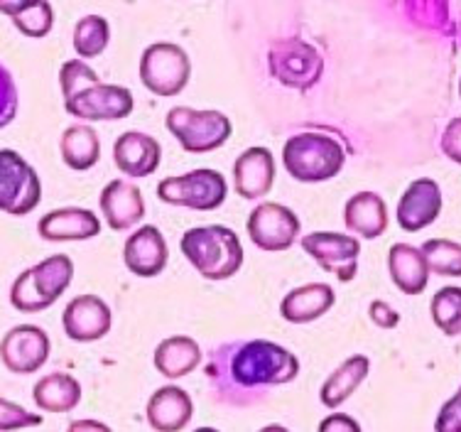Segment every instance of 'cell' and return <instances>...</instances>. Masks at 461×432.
<instances>
[{
    "label": "cell",
    "mask_w": 461,
    "mask_h": 432,
    "mask_svg": "<svg viewBox=\"0 0 461 432\" xmlns=\"http://www.w3.org/2000/svg\"><path fill=\"white\" fill-rule=\"evenodd\" d=\"M194 415V403L189 393L177 386H162L148 400V423L158 432H179Z\"/></svg>",
    "instance_id": "obj_20"
},
{
    "label": "cell",
    "mask_w": 461,
    "mask_h": 432,
    "mask_svg": "<svg viewBox=\"0 0 461 432\" xmlns=\"http://www.w3.org/2000/svg\"><path fill=\"white\" fill-rule=\"evenodd\" d=\"M250 241L263 251L280 253L293 246L300 236V219L285 204L266 202L256 207L246 224Z\"/></svg>",
    "instance_id": "obj_10"
},
{
    "label": "cell",
    "mask_w": 461,
    "mask_h": 432,
    "mask_svg": "<svg viewBox=\"0 0 461 432\" xmlns=\"http://www.w3.org/2000/svg\"><path fill=\"white\" fill-rule=\"evenodd\" d=\"M344 221L348 231L373 241L388 229V207L375 192H358L346 202Z\"/></svg>",
    "instance_id": "obj_23"
},
{
    "label": "cell",
    "mask_w": 461,
    "mask_h": 432,
    "mask_svg": "<svg viewBox=\"0 0 461 432\" xmlns=\"http://www.w3.org/2000/svg\"><path fill=\"white\" fill-rule=\"evenodd\" d=\"M30 271H32V278H35V285L42 292V298L50 305H54V302L62 298L67 288L71 285V278H74V263L64 253L45 258V261L32 265Z\"/></svg>",
    "instance_id": "obj_28"
},
{
    "label": "cell",
    "mask_w": 461,
    "mask_h": 432,
    "mask_svg": "<svg viewBox=\"0 0 461 432\" xmlns=\"http://www.w3.org/2000/svg\"><path fill=\"white\" fill-rule=\"evenodd\" d=\"M230 373L243 389L280 386V383H290L297 379L300 362L293 352H287L283 346L266 342V339H256L236 352Z\"/></svg>",
    "instance_id": "obj_2"
},
{
    "label": "cell",
    "mask_w": 461,
    "mask_h": 432,
    "mask_svg": "<svg viewBox=\"0 0 461 432\" xmlns=\"http://www.w3.org/2000/svg\"><path fill=\"white\" fill-rule=\"evenodd\" d=\"M165 125L177 138L179 145L194 155L219 151L233 133L230 118H226L221 111H196L186 106L172 108L165 118Z\"/></svg>",
    "instance_id": "obj_4"
},
{
    "label": "cell",
    "mask_w": 461,
    "mask_h": 432,
    "mask_svg": "<svg viewBox=\"0 0 461 432\" xmlns=\"http://www.w3.org/2000/svg\"><path fill=\"white\" fill-rule=\"evenodd\" d=\"M108 40H111V25L106 18L101 15H84V18L74 25V52L79 54L81 60H94L98 54L106 52Z\"/></svg>",
    "instance_id": "obj_29"
},
{
    "label": "cell",
    "mask_w": 461,
    "mask_h": 432,
    "mask_svg": "<svg viewBox=\"0 0 461 432\" xmlns=\"http://www.w3.org/2000/svg\"><path fill=\"white\" fill-rule=\"evenodd\" d=\"M459 335H461V326H459Z\"/></svg>",
    "instance_id": "obj_44"
},
{
    "label": "cell",
    "mask_w": 461,
    "mask_h": 432,
    "mask_svg": "<svg viewBox=\"0 0 461 432\" xmlns=\"http://www.w3.org/2000/svg\"><path fill=\"white\" fill-rule=\"evenodd\" d=\"M276 185V160L267 148H249L233 162V189L243 199H260Z\"/></svg>",
    "instance_id": "obj_16"
},
{
    "label": "cell",
    "mask_w": 461,
    "mask_h": 432,
    "mask_svg": "<svg viewBox=\"0 0 461 432\" xmlns=\"http://www.w3.org/2000/svg\"><path fill=\"white\" fill-rule=\"evenodd\" d=\"M283 162L297 182H327L344 170L346 152L334 138L320 133H300L285 142Z\"/></svg>",
    "instance_id": "obj_3"
},
{
    "label": "cell",
    "mask_w": 461,
    "mask_h": 432,
    "mask_svg": "<svg viewBox=\"0 0 461 432\" xmlns=\"http://www.w3.org/2000/svg\"><path fill=\"white\" fill-rule=\"evenodd\" d=\"M189 77H192V60L179 44L155 42L142 52L140 81L155 97H177L189 84Z\"/></svg>",
    "instance_id": "obj_5"
},
{
    "label": "cell",
    "mask_w": 461,
    "mask_h": 432,
    "mask_svg": "<svg viewBox=\"0 0 461 432\" xmlns=\"http://www.w3.org/2000/svg\"><path fill=\"white\" fill-rule=\"evenodd\" d=\"M42 199V185L35 168L20 152L0 151V212L27 216Z\"/></svg>",
    "instance_id": "obj_7"
},
{
    "label": "cell",
    "mask_w": 461,
    "mask_h": 432,
    "mask_svg": "<svg viewBox=\"0 0 461 432\" xmlns=\"http://www.w3.org/2000/svg\"><path fill=\"white\" fill-rule=\"evenodd\" d=\"M429 271L444 278H461V244L447 238H429L422 244Z\"/></svg>",
    "instance_id": "obj_30"
},
{
    "label": "cell",
    "mask_w": 461,
    "mask_h": 432,
    "mask_svg": "<svg viewBox=\"0 0 461 432\" xmlns=\"http://www.w3.org/2000/svg\"><path fill=\"white\" fill-rule=\"evenodd\" d=\"M101 212L106 216V224L113 231L133 229L145 216V202L142 192L128 179H113L101 192Z\"/></svg>",
    "instance_id": "obj_19"
},
{
    "label": "cell",
    "mask_w": 461,
    "mask_h": 432,
    "mask_svg": "<svg viewBox=\"0 0 461 432\" xmlns=\"http://www.w3.org/2000/svg\"><path fill=\"white\" fill-rule=\"evenodd\" d=\"M94 84H98V74L84 60H69V62L62 64L59 87H62L64 98H71L74 94H79V91L94 87Z\"/></svg>",
    "instance_id": "obj_34"
},
{
    "label": "cell",
    "mask_w": 461,
    "mask_h": 432,
    "mask_svg": "<svg viewBox=\"0 0 461 432\" xmlns=\"http://www.w3.org/2000/svg\"><path fill=\"white\" fill-rule=\"evenodd\" d=\"M62 325L67 336L74 342H98L111 332L113 312L98 295H79L64 308Z\"/></svg>",
    "instance_id": "obj_13"
},
{
    "label": "cell",
    "mask_w": 461,
    "mask_h": 432,
    "mask_svg": "<svg viewBox=\"0 0 461 432\" xmlns=\"http://www.w3.org/2000/svg\"><path fill=\"white\" fill-rule=\"evenodd\" d=\"M169 248L158 226H140L123 246L125 268L138 278H155L165 271Z\"/></svg>",
    "instance_id": "obj_15"
},
{
    "label": "cell",
    "mask_w": 461,
    "mask_h": 432,
    "mask_svg": "<svg viewBox=\"0 0 461 432\" xmlns=\"http://www.w3.org/2000/svg\"><path fill=\"white\" fill-rule=\"evenodd\" d=\"M182 253L196 273L206 280H226L239 273L243 265V246L236 231L226 226H196L185 231Z\"/></svg>",
    "instance_id": "obj_1"
},
{
    "label": "cell",
    "mask_w": 461,
    "mask_h": 432,
    "mask_svg": "<svg viewBox=\"0 0 461 432\" xmlns=\"http://www.w3.org/2000/svg\"><path fill=\"white\" fill-rule=\"evenodd\" d=\"M302 248L327 273L337 275L341 282H348L356 278L358 256H361L358 238L344 236V234H337V231H314V234L302 236Z\"/></svg>",
    "instance_id": "obj_12"
},
{
    "label": "cell",
    "mask_w": 461,
    "mask_h": 432,
    "mask_svg": "<svg viewBox=\"0 0 461 432\" xmlns=\"http://www.w3.org/2000/svg\"><path fill=\"white\" fill-rule=\"evenodd\" d=\"M81 427H98V430H108L106 425L91 423V420H84V423H71V425H69V430H81Z\"/></svg>",
    "instance_id": "obj_42"
},
{
    "label": "cell",
    "mask_w": 461,
    "mask_h": 432,
    "mask_svg": "<svg viewBox=\"0 0 461 432\" xmlns=\"http://www.w3.org/2000/svg\"><path fill=\"white\" fill-rule=\"evenodd\" d=\"M50 336L42 326L18 325L5 332L0 339V362L5 363L10 373L27 376L35 373L50 359Z\"/></svg>",
    "instance_id": "obj_11"
},
{
    "label": "cell",
    "mask_w": 461,
    "mask_h": 432,
    "mask_svg": "<svg viewBox=\"0 0 461 432\" xmlns=\"http://www.w3.org/2000/svg\"><path fill=\"white\" fill-rule=\"evenodd\" d=\"M18 115V87L3 64H0V128L13 124V118Z\"/></svg>",
    "instance_id": "obj_36"
},
{
    "label": "cell",
    "mask_w": 461,
    "mask_h": 432,
    "mask_svg": "<svg viewBox=\"0 0 461 432\" xmlns=\"http://www.w3.org/2000/svg\"><path fill=\"white\" fill-rule=\"evenodd\" d=\"M155 369L160 371L165 379H182L186 373L199 366L202 362V349L192 336H169L162 339L155 349Z\"/></svg>",
    "instance_id": "obj_24"
},
{
    "label": "cell",
    "mask_w": 461,
    "mask_h": 432,
    "mask_svg": "<svg viewBox=\"0 0 461 432\" xmlns=\"http://www.w3.org/2000/svg\"><path fill=\"white\" fill-rule=\"evenodd\" d=\"M13 25L18 27L20 32L32 40H42L52 32L54 27V8L50 0H37L30 8L20 10L18 15H13Z\"/></svg>",
    "instance_id": "obj_32"
},
{
    "label": "cell",
    "mask_w": 461,
    "mask_h": 432,
    "mask_svg": "<svg viewBox=\"0 0 461 432\" xmlns=\"http://www.w3.org/2000/svg\"><path fill=\"white\" fill-rule=\"evenodd\" d=\"M321 432H358L361 430V425L356 423V420H351L348 415H341V413H334L329 415L327 420H321L320 425Z\"/></svg>",
    "instance_id": "obj_40"
},
{
    "label": "cell",
    "mask_w": 461,
    "mask_h": 432,
    "mask_svg": "<svg viewBox=\"0 0 461 432\" xmlns=\"http://www.w3.org/2000/svg\"><path fill=\"white\" fill-rule=\"evenodd\" d=\"M432 319L447 336H459L461 326V288H442L432 298Z\"/></svg>",
    "instance_id": "obj_31"
},
{
    "label": "cell",
    "mask_w": 461,
    "mask_h": 432,
    "mask_svg": "<svg viewBox=\"0 0 461 432\" xmlns=\"http://www.w3.org/2000/svg\"><path fill=\"white\" fill-rule=\"evenodd\" d=\"M67 114L84 121H121L125 115L133 114L135 101L133 94L125 87L104 84L98 81L94 87L84 88L71 98H64Z\"/></svg>",
    "instance_id": "obj_9"
},
{
    "label": "cell",
    "mask_w": 461,
    "mask_h": 432,
    "mask_svg": "<svg viewBox=\"0 0 461 432\" xmlns=\"http://www.w3.org/2000/svg\"><path fill=\"white\" fill-rule=\"evenodd\" d=\"M42 425V415L27 413L25 408L0 398V430H20V427H35Z\"/></svg>",
    "instance_id": "obj_35"
},
{
    "label": "cell",
    "mask_w": 461,
    "mask_h": 432,
    "mask_svg": "<svg viewBox=\"0 0 461 432\" xmlns=\"http://www.w3.org/2000/svg\"><path fill=\"white\" fill-rule=\"evenodd\" d=\"M368 371H371V362H368V356L364 354H356L351 359H346L341 366H339L327 381H324V386H321V403L327 408H339L341 403H346L348 398L354 396L356 389L361 386L368 376Z\"/></svg>",
    "instance_id": "obj_26"
},
{
    "label": "cell",
    "mask_w": 461,
    "mask_h": 432,
    "mask_svg": "<svg viewBox=\"0 0 461 432\" xmlns=\"http://www.w3.org/2000/svg\"><path fill=\"white\" fill-rule=\"evenodd\" d=\"M442 212V189L435 179H415L402 192L398 202V224L400 229L408 234L427 229L429 224H435L437 216Z\"/></svg>",
    "instance_id": "obj_14"
},
{
    "label": "cell",
    "mask_w": 461,
    "mask_h": 432,
    "mask_svg": "<svg viewBox=\"0 0 461 432\" xmlns=\"http://www.w3.org/2000/svg\"><path fill=\"white\" fill-rule=\"evenodd\" d=\"M37 234L45 241H89V238L101 234V221L89 209L81 207H62L47 212L40 224H37Z\"/></svg>",
    "instance_id": "obj_18"
},
{
    "label": "cell",
    "mask_w": 461,
    "mask_h": 432,
    "mask_svg": "<svg viewBox=\"0 0 461 432\" xmlns=\"http://www.w3.org/2000/svg\"><path fill=\"white\" fill-rule=\"evenodd\" d=\"M437 432H456L461 430V389L454 398H449L442 406L435 423Z\"/></svg>",
    "instance_id": "obj_37"
},
{
    "label": "cell",
    "mask_w": 461,
    "mask_h": 432,
    "mask_svg": "<svg viewBox=\"0 0 461 432\" xmlns=\"http://www.w3.org/2000/svg\"><path fill=\"white\" fill-rule=\"evenodd\" d=\"M334 302H337V295L327 282H310L285 295L280 302V315L293 325H307L327 315L329 309L334 308Z\"/></svg>",
    "instance_id": "obj_21"
},
{
    "label": "cell",
    "mask_w": 461,
    "mask_h": 432,
    "mask_svg": "<svg viewBox=\"0 0 461 432\" xmlns=\"http://www.w3.org/2000/svg\"><path fill=\"white\" fill-rule=\"evenodd\" d=\"M442 152L447 158L461 165V115L452 118L442 133Z\"/></svg>",
    "instance_id": "obj_38"
},
{
    "label": "cell",
    "mask_w": 461,
    "mask_h": 432,
    "mask_svg": "<svg viewBox=\"0 0 461 432\" xmlns=\"http://www.w3.org/2000/svg\"><path fill=\"white\" fill-rule=\"evenodd\" d=\"M229 185L216 170H192L186 175L167 177L158 185V197L172 207H186L194 212H213L226 202Z\"/></svg>",
    "instance_id": "obj_6"
},
{
    "label": "cell",
    "mask_w": 461,
    "mask_h": 432,
    "mask_svg": "<svg viewBox=\"0 0 461 432\" xmlns=\"http://www.w3.org/2000/svg\"><path fill=\"white\" fill-rule=\"evenodd\" d=\"M368 315H371L373 322H375L378 326H383V329H393V326L400 322L398 312H395L388 302H383V300H373Z\"/></svg>",
    "instance_id": "obj_39"
},
{
    "label": "cell",
    "mask_w": 461,
    "mask_h": 432,
    "mask_svg": "<svg viewBox=\"0 0 461 432\" xmlns=\"http://www.w3.org/2000/svg\"><path fill=\"white\" fill-rule=\"evenodd\" d=\"M32 3H37V0H0V13L13 18V15H18L20 10L30 8Z\"/></svg>",
    "instance_id": "obj_41"
},
{
    "label": "cell",
    "mask_w": 461,
    "mask_h": 432,
    "mask_svg": "<svg viewBox=\"0 0 461 432\" xmlns=\"http://www.w3.org/2000/svg\"><path fill=\"white\" fill-rule=\"evenodd\" d=\"M59 152H62V160L67 168H71L74 172H86L101 158V141H98L96 131L91 125H69L62 133Z\"/></svg>",
    "instance_id": "obj_27"
},
{
    "label": "cell",
    "mask_w": 461,
    "mask_h": 432,
    "mask_svg": "<svg viewBox=\"0 0 461 432\" xmlns=\"http://www.w3.org/2000/svg\"><path fill=\"white\" fill-rule=\"evenodd\" d=\"M267 67L283 87L310 88L324 71L320 52L302 40H276L267 50Z\"/></svg>",
    "instance_id": "obj_8"
},
{
    "label": "cell",
    "mask_w": 461,
    "mask_h": 432,
    "mask_svg": "<svg viewBox=\"0 0 461 432\" xmlns=\"http://www.w3.org/2000/svg\"><path fill=\"white\" fill-rule=\"evenodd\" d=\"M162 148L152 135L125 131L113 145V162L125 177H150L160 168Z\"/></svg>",
    "instance_id": "obj_17"
},
{
    "label": "cell",
    "mask_w": 461,
    "mask_h": 432,
    "mask_svg": "<svg viewBox=\"0 0 461 432\" xmlns=\"http://www.w3.org/2000/svg\"><path fill=\"white\" fill-rule=\"evenodd\" d=\"M459 97H461V81H459Z\"/></svg>",
    "instance_id": "obj_43"
},
{
    "label": "cell",
    "mask_w": 461,
    "mask_h": 432,
    "mask_svg": "<svg viewBox=\"0 0 461 432\" xmlns=\"http://www.w3.org/2000/svg\"><path fill=\"white\" fill-rule=\"evenodd\" d=\"M10 305L25 315H32V312H42V309L52 308L50 302L42 298V292L35 285V278H32V271L27 268L18 275V280L13 282L10 288Z\"/></svg>",
    "instance_id": "obj_33"
},
{
    "label": "cell",
    "mask_w": 461,
    "mask_h": 432,
    "mask_svg": "<svg viewBox=\"0 0 461 432\" xmlns=\"http://www.w3.org/2000/svg\"><path fill=\"white\" fill-rule=\"evenodd\" d=\"M388 273L395 288L405 295H420L425 292L429 282V265L422 253V248L408 246V244H395L388 253Z\"/></svg>",
    "instance_id": "obj_22"
},
{
    "label": "cell",
    "mask_w": 461,
    "mask_h": 432,
    "mask_svg": "<svg viewBox=\"0 0 461 432\" xmlns=\"http://www.w3.org/2000/svg\"><path fill=\"white\" fill-rule=\"evenodd\" d=\"M32 398L45 413H69L79 406L81 383L69 373H47L35 383Z\"/></svg>",
    "instance_id": "obj_25"
}]
</instances>
